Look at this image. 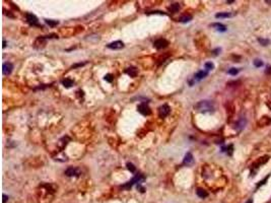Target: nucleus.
<instances>
[{
    "mask_svg": "<svg viewBox=\"0 0 271 203\" xmlns=\"http://www.w3.org/2000/svg\"><path fill=\"white\" fill-rule=\"evenodd\" d=\"M204 67H205L206 71H208V70H212V69L214 68V65H213V63H211V62H207V63H205Z\"/></svg>",
    "mask_w": 271,
    "mask_h": 203,
    "instance_id": "412c9836",
    "label": "nucleus"
},
{
    "mask_svg": "<svg viewBox=\"0 0 271 203\" xmlns=\"http://www.w3.org/2000/svg\"><path fill=\"white\" fill-rule=\"evenodd\" d=\"M127 169L130 171L131 173H134V172H135V170H136V168L134 166V165H133V164H131V163H128V164H127Z\"/></svg>",
    "mask_w": 271,
    "mask_h": 203,
    "instance_id": "4be33fe9",
    "label": "nucleus"
},
{
    "mask_svg": "<svg viewBox=\"0 0 271 203\" xmlns=\"http://www.w3.org/2000/svg\"><path fill=\"white\" fill-rule=\"evenodd\" d=\"M147 13H159V14H165V13L161 12V11H151V12H147Z\"/></svg>",
    "mask_w": 271,
    "mask_h": 203,
    "instance_id": "c85d7f7f",
    "label": "nucleus"
},
{
    "mask_svg": "<svg viewBox=\"0 0 271 203\" xmlns=\"http://www.w3.org/2000/svg\"><path fill=\"white\" fill-rule=\"evenodd\" d=\"M107 47L109 49H112V50H120L122 48H124V43L122 41H115V42L108 44Z\"/></svg>",
    "mask_w": 271,
    "mask_h": 203,
    "instance_id": "1a4fd4ad",
    "label": "nucleus"
},
{
    "mask_svg": "<svg viewBox=\"0 0 271 203\" xmlns=\"http://www.w3.org/2000/svg\"><path fill=\"white\" fill-rule=\"evenodd\" d=\"M231 16H233V13H231V12H219V13L215 14L216 19H226V17H231Z\"/></svg>",
    "mask_w": 271,
    "mask_h": 203,
    "instance_id": "4468645a",
    "label": "nucleus"
},
{
    "mask_svg": "<svg viewBox=\"0 0 271 203\" xmlns=\"http://www.w3.org/2000/svg\"><path fill=\"white\" fill-rule=\"evenodd\" d=\"M194 109L201 113H207V112H213L214 106L210 101H200L194 106Z\"/></svg>",
    "mask_w": 271,
    "mask_h": 203,
    "instance_id": "f257e3e1",
    "label": "nucleus"
},
{
    "mask_svg": "<svg viewBox=\"0 0 271 203\" xmlns=\"http://www.w3.org/2000/svg\"><path fill=\"white\" fill-rule=\"evenodd\" d=\"M126 73L128 74L129 76H131V77H136L138 71H137V69H136L135 67H129V68H127Z\"/></svg>",
    "mask_w": 271,
    "mask_h": 203,
    "instance_id": "f8f14e48",
    "label": "nucleus"
},
{
    "mask_svg": "<svg viewBox=\"0 0 271 203\" xmlns=\"http://www.w3.org/2000/svg\"><path fill=\"white\" fill-rule=\"evenodd\" d=\"M6 47V41H3V48Z\"/></svg>",
    "mask_w": 271,
    "mask_h": 203,
    "instance_id": "7c9ffc66",
    "label": "nucleus"
},
{
    "mask_svg": "<svg viewBox=\"0 0 271 203\" xmlns=\"http://www.w3.org/2000/svg\"><path fill=\"white\" fill-rule=\"evenodd\" d=\"M194 163V158H193V156L191 152H187L186 156L184 157V160H183V164L185 166H192Z\"/></svg>",
    "mask_w": 271,
    "mask_h": 203,
    "instance_id": "9b49d317",
    "label": "nucleus"
},
{
    "mask_svg": "<svg viewBox=\"0 0 271 203\" xmlns=\"http://www.w3.org/2000/svg\"><path fill=\"white\" fill-rule=\"evenodd\" d=\"M179 9H180V5H179V3H173V4H171V6L168 7V10H170L171 12H173V13L178 12Z\"/></svg>",
    "mask_w": 271,
    "mask_h": 203,
    "instance_id": "dca6fc26",
    "label": "nucleus"
},
{
    "mask_svg": "<svg viewBox=\"0 0 271 203\" xmlns=\"http://www.w3.org/2000/svg\"><path fill=\"white\" fill-rule=\"evenodd\" d=\"M247 203H252V200H251V199H250V200H249V201H248V202H247Z\"/></svg>",
    "mask_w": 271,
    "mask_h": 203,
    "instance_id": "2f4dec72",
    "label": "nucleus"
},
{
    "mask_svg": "<svg viewBox=\"0 0 271 203\" xmlns=\"http://www.w3.org/2000/svg\"><path fill=\"white\" fill-rule=\"evenodd\" d=\"M227 73L231 74V75H236V74L239 73V69H237V68H231V69L227 71Z\"/></svg>",
    "mask_w": 271,
    "mask_h": 203,
    "instance_id": "5701e85b",
    "label": "nucleus"
},
{
    "mask_svg": "<svg viewBox=\"0 0 271 203\" xmlns=\"http://www.w3.org/2000/svg\"><path fill=\"white\" fill-rule=\"evenodd\" d=\"M65 175L68 176V177H73V176L77 177V176L80 175V170L77 169V168H74V166H70L65 171Z\"/></svg>",
    "mask_w": 271,
    "mask_h": 203,
    "instance_id": "6e6552de",
    "label": "nucleus"
},
{
    "mask_svg": "<svg viewBox=\"0 0 271 203\" xmlns=\"http://www.w3.org/2000/svg\"><path fill=\"white\" fill-rule=\"evenodd\" d=\"M26 16H27V20H28V22L31 25V26H34V27H40L39 20H38L36 15H34L33 13H27Z\"/></svg>",
    "mask_w": 271,
    "mask_h": 203,
    "instance_id": "0eeeda50",
    "label": "nucleus"
},
{
    "mask_svg": "<svg viewBox=\"0 0 271 203\" xmlns=\"http://www.w3.org/2000/svg\"><path fill=\"white\" fill-rule=\"evenodd\" d=\"M266 73H267V74L271 73V67H267V70H266Z\"/></svg>",
    "mask_w": 271,
    "mask_h": 203,
    "instance_id": "c756f323",
    "label": "nucleus"
},
{
    "mask_svg": "<svg viewBox=\"0 0 271 203\" xmlns=\"http://www.w3.org/2000/svg\"><path fill=\"white\" fill-rule=\"evenodd\" d=\"M254 65H255L256 67H261L262 65H263V62H262L261 60H259V59H256V60L254 61Z\"/></svg>",
    "mask_w": 271,
    "mask_h": 203,
    "instance_id": "a878e982",
    "label": "nucleus"
},
{
    "mask_svg": "<svg viewBox=\"0 0 271 203\" xmlns=\"http://www.w3.org/2000/svg\"><path fill=\"white\" fill-rule=\"evenodd\" d=\"M196 194L198 195V197H200V198H206L208 196V193L206 192L204 189H201V188L197 189Z\"/></svg>",
    "mask_w": 271,
    "mask_h": 203,
    "instance_id": "2eb2a0df",
    "label": "nucleus"
},
{
    "mask_svg": "<svg viewBox=\"0 0 271 203\" xmlns=\"http://www.w3.org/2000/svg\"><path fill=\"white\" fill-rule=\"evenodd\" d=\"M113 79H114V77H113L112 74H107V75H105V80H106V81H108V82H112Z\"/></svg>",
    "mask_w": 271,
    "mask_h": 203,
    "instance_id": "b1692460",
    "label": "nucleus"
},
{
    "mask_svg": "<svg viewBox=\"0 0 271 203\" xmlns=\"http://www.w3.org/2000/svg\"><path fill=\"white\" fill-rule=\"evenodd\" d=\"M245 126H246V120H245V118H241L240 120L236 123V128L239 130V131L243 129Z\"/></svg>",
    "mask_w": 271,
    "mask_h": 203,
    "instance_id": "ddd939ff",
    "label": "nucleus"
},
{
    "mask_svg": "<svg viewBox=\"0 0 271 203\" xmlns=\"http://www.w3.org/2000/svg\"><path fill=\"white\" fill-rule=\"evenodd\" d=\"M12 69H13V65L11 64L10 62H6L2 66V72H3L4 75H9L12 72Z\"/></svg>",
    "mask_w": 271,
    "mask_h": 203,
    "instance_id": "9d476101",
    "label": "nucleus"
},
{
    "mask_svg": "<svg viewBox=\"0 0 271 203\" xmlns=\"http://www.w3.org/2000/svg\"><path fill=\"white\" fill-rule=\"evenodd\" d=\"M153 46L155 49L158 50H160V49H165L168 46V42L166 40V39H159L156 40L154 43H153Z\"/></svg>",
    "mask_w": 271,
    "mask_h": 203,
    "instance_id": "39448f33",
    "label": "nucleus"
},
{
    "mask_svg": "<svg viewBox=\"0 0 271 203\" xmlns=\"http://www.w3.org/2000/svg\"><path fill=\"white\" fill-rule=\"evenodd\" d=\"M137 110H138V112L140 113L141 115H143V116H148V115L151 114V110H150V108L148 107V105H147L146 103L140 104V105L137 107Z\"/></svg>",
    "mask_w": 271,
    "mask_h": 203,
    "instance_id": "7ed1b4c3",
    "label": "nucleus"
},
{
    "mask_svg": "<svg viewBox=\"0 0 271 203\" xmlns=\"http://www.w3.org/2000/svg\"><path fill=\"white\" fill-rule=\"evenodd\" d=\"M84 64H85V63H79V64H75V65H73V66H72L71 68H75V67H79V66H82V65H84Z\"/></svg>",
    "mask_w": 271,
    "mask_h": 203,
    "instance_id": "bb28decb",
    "label": "nucleus"
},
{
    "mask_svg": "<svg viewBox=\"0 0 271 203\" xmlns=\"http://www.w3.org/2000/svg\"><path fill=\"white\" fill-rule=\"evenodd\" d=\"M190 20H192V15H190V14H188V15H183V16H181V19H180V21L181 22H189Z\"/></svg>",
    "mask_w": 271,
    "mask_h": 203,
    "instance_id": "6ab92c4d",
    "label": "nucleus"
},
{
    "mask_svg": "<svg viewBox=\"0 0 271 203\" xmlns=\"http://www.w3.org/2000/svg\"><path fill=\"white\" fill-rule=\"evenodd\" d=\"M213 28H216L217 31H219V32H225L226 31V27L224 26V25H221V23H213V25H211Z\"/></svg>",
    "mask_w": 271,
    "mask_h": 203,
    "instance_id": "a211bd4d",
    "label": "nucleus"
},
{
    "mask_svg": "<svg viewBox=\"0 0 271 203\" xmlns=\"http://www.w3.org/2000/svg\"><path fill=\"white\" fill-rule=\"evenodd\" d=\"M45 21H46V23H47L48 26H50V27H52V28L57 26V25L59 23L58 20H52V19H45Z\"/></svg>",
    "mask_w": 271,
    "mask_h": 203,
    "instance_id": "aec40b11",
    "label": "nucleus"
},
{
    "mask_svg": "<svg viewBox=\"0 0 271 203\" xmlns=\"http://www.w3.org/2000/svg\"><path fill=\"white\" fill-rule=\"evenodd\" d=\"M143 181H144V177L141 175V174H136L131 181H129V182H127L126 184L123 185L122 188H123V189H127V190H129V189L132 188V186H133L134 184L139 185L140 183H142Z\"/></svg>",
    "mask_w": 271,
    "mask_h": 203,
    "instance_id": "f03ea898",
    "label": "nucleus"
},
{
    "mask_svg": "<svg viewBox=\"0 0 271 203\" xmlns=\"http://www.w3.org/2000/svg\"><path fill=\"white\" fill-rule=\"evenodd\" d=\"M171 112V108L168 105H162L159 108V116L160 118H166Z\"/></svg>",
    "mask_w": 271,
    "mask_h": 203,
    "instance_id": "423d86ee",
    "label": "nucleus"
},
{
    "mask_svg": "<svg viewBox=\"0 0 271 203\" xmlns=\"http://www.w3.org/2000/svg\"><path fill=\"white\" fill-rule=\"evenodd\" d=\"M7 199H8V197L5 195V194H3V203H5L7 201Z\"/></svg>",
    "mask_w": 271,
    "mask_h": 203,
    "instance_id": "cd10ccee",
    "label": "nucleus"
},
{
    "mask_svg": "<svg viewBox=\"0 0 271 203\" xmlns=\"http://www.w3.org/2000/svg\"><path fill=\"white\" fill-rule=\"evenodd\" d=\"M208 75V71H206V70H200V71H198L195 75H194V77H193V81H191L190 83V85H192L194 82H196V81H200V80H202L203 78H205L206 76Z\"/></svg>",
    "mask_w": 271,
    "mask_h": 203,
    "instance_id": "20e7f679",
    "label": "nucleus"
},
{
    "mask_svg": "<svg viewBox=\"0 0 271 203\" xmlns=\"http://www.w3.org/2000/svg\"><path fill=\"white\" fill-rule=\"evenodd\" d=\"M258 41H259V43L262 44L263 46H267L268 45V43H269V41L268 40H264V39H258Z\"/></svg>",
    "mask_w": 271,
    "mask_h": 203,
    "instance_id": "393cba45",
    "label": "nucleus"
},
{
    "mask_svg": "<svg viewBox=\"0 0 271 203\" xmlns=\"http://www.w3.org/2000/svg\"><path fill=\"white\" fill-rule=\"evenodd\" d=\"M62 84L65 86V87H71L73 85V80L70 79V78H65L62 80Z\"/></svg>",
    "mask_w": 271,
    "mask_h": 203,
    "instance_id": "f3484780",
    "label": "nucleus"
}]
</instances>
